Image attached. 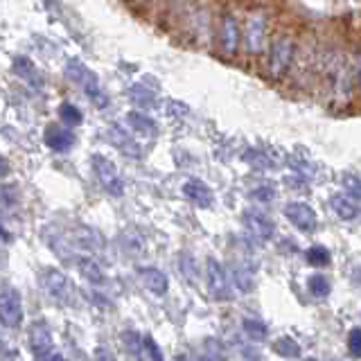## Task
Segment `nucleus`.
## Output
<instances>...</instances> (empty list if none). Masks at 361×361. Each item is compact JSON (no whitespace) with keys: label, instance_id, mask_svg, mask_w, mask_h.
<instances>
[{"label":"nucleus","instance_id":"nucleus-38","mask_svg":"<svg viewBox=\"0 0 361 361\" xmlns=\"http://www.w3.org/2000/svg\"><path fill=\"white\" fill-rule=\"evenodd\" d=\"M133 3H135V5H147L149 0H133Z\"/></svg>","mask_w":361,"mask_h":361},{"label":"nucleus","instance_id":"nucleus-1","mask_svg":"<svg viewBox=\"0 0 361 361\" xmlns=\"http://www.w3.org/2000/svg\"><path fill=\"white\" fill-rule=\"evenodd\" d=\"M321 77L330 102L334 106H345L353 97L355 86V71L350 68L343 52L327 50L321 59Z\"/></svg>","mask_w":361,"mask_h":361},{"label":"nucleus","instance_id":"nucleus-20","mask_svg":"<svg viewBox=\"0 0 361 361\" xmlns=\"http://www.w3.org/2000/svg\"><path fill=\"white\" fill-rule=\"evenodd\" d=\"M127 122H129V127L133 131H138V133H145V135H154L156 133V122L149 116L140 113V111H131L127 116Z\"/></svg>","mask_w":361,"mask_h":361},{"label":"nucleus","instance_id":"nucleus-7","mask_svg":"<svg viewBox=\"0 0 361 361\" xmlns=\"http://www.w3.org/2000/svg\"><path fill=\"white\" fill-rule=\"evenodd\" d=\"M206 282H208V291L212 293V298H217V300L233 298L231 278L226 274V269L221 267V262H217L214 257L206 259Z\"/></svg>","mask_w":361,"mask_h":361},{"label":"nucleus","instance_id":"nucleus-22","mask_svg":"<svg viewBox=\"0 0 361 361\" xmlns=\"http://www.w3.org/2000/svg\"><path fill=\"white\" fill-rule=\"evenodd\" d=\"M59 118L63 120V124H68V127H79V124L84 122L82 111H79L75 104H71V102H63L59 106Z\"/></svg>","mask_w":361,"mask_h":361},{"label":"nucleus","instance_id":"nucleus-28","mask_svg":"<svg viewBox=\"0 0 361 361\" xmlns=\"http://www.w3.org/2000/svg\"><path fill=\"white\" fill-rule=\"evenodd\" d=\"M307 262L312 267H327L330 264V251L325 246H312L307 248Z\"/></svg>","mask_w":361,"mask_h":361},{"label":"nucleus","instance_id":"nucleus-10","mask_svg":"<svg viewBox=\"0 0 361 361\" xmlns=\"http://www.w3.org/2000/svg\"><path fill=\"white\" fill-rule=\"evenodd\" d=\"M43 287H45V291H48L56 302L73 305V300H75V287H73V282L61 274V271H56V269L45 271Z\"/></svg>","mask_w":361,"mask_h":361},{"label":"nucleus","instance_id":"nucleus-18","mask_svg":"<svg viewBox=\"0 0 361 361\" xmlns=\"http://www.w3.org/2000/svg\"><path fill=\"white\" fill-rule=\"evenodd\" d=\"M14 73H16V77L25 79V82L32 84V86H41L43 84L41 73L37 71V66L32 63V59H27V56H23V54L14 59Z\"/></svg>","mask_w":361,"mask_h":361},{"label":"nucleus","instance_id":"nucleus-2","mask_svg":"<svg viewBox=\"0 0 361 361\" xmlns=\"http://www.w3.org/2000/svg\"><path fill=\"white\" fill-rule=\"evenodd\" d=\"M296 63V39L291 34L282 32L271 41L269 56H267V73L274 82L285 79L291 71V66Z\"/></svg>","mask_w":361,"mask_h":361},{"label":"nucleus","instance_id":"nucleus-27","mask_svg":"<svg viewBox=\"0 0 361 361\" xmlns=\"http://www.w3.org/2000/svg\"><path fill=\"white\" fill-rule=\"evenodd\" d=\"M233 280H235V285L240 287V291H244V293H248L253 289V274L248 269H244L242 264L240 267H235V271H233Z\"/></svg>","mask_w":361,"mask_h":361},{"label":"nucleus","instance_id":"nucleus-4","mask_svg":"<svg viewBox=\"0 0 361 361\" xmlns=\"http://www.w3.org/2000/svg\"><path fill=\"white\" fill-rule=\"evenodd\" d=\"M0 323L7 330H18L23 323L20 293L11 285H7V282H0Z\"/></svg>","mask_w":361,"mask_h":361},{"label":"nucleus","instance_id":"nucleus-6","mask_svg":"<svg viewBox=\"0 0 361 361\" xmlns=\"http://www.w3.org/2000/svg\"><path fill=\"white\" fill-rule=\"evenodd\" d=\"M242 41H244V48H246L248 56L262 54L264 45H267V18L262 14H251L246 18Z\"/></svg>","mask_w":361,"mask_h":361},{"label":"nucleus","instance_id":"nucleus-17","mask_svg":"<svg viewBox=\"0 0 361 361\" xmlns=\"http://www.w3.org/2000/svg\"><path fill=\"white\" fill-rule=\"evenodd\" d=\"M71 242H75L77 246L86 248V251H99L102 246H104V240L99 237V233H95L93 228H86V226H79L75 231V235L71 237Z\"/></svg>","mask_w":361,"mask_h":361},{"label":"nucleus","instance_id":"nucleus-33","mask_svg":"<svg viewBox=\"0 0 361 361\" xmlns=\"http://www.w3.org/2000/svg\"><path fill=\"white\" fill-rule=\"evenodd\" d=\"M348 348L355 357H361V327H355L348 336Z\"/></svg>","mask_w":361,"mask_h":361},{"label":"nucleus","instance_id":"nucleus-13","mask_svg":"<svg viewBox=\"0 0 361 361\" xmlns=\"http://www.w3.org/2000/svg\"><path fill=\"white\" fill-rule=\"evenodd\" d=\"M43 140L52 152L63 154L75 145V133L71 129L61 127V124H48V127H45V133H43Z\"/></svg>","mask_w":361,"mask_h":361},{"label":"nucleus","instance_id":"nucleus-3","mask_svg":"<svg viewBox=\"0 0 361 361\" xmlns=\"http://www.w3.org/2000/svg\"><path fill=\"white\" fill-rule=\"evenodd\" d=\"M63 73H66V77L71 79L73 84L82 86V90L86 93V97H88L90 102H93L95 106L104 109V106L109 104V95L99 88V82H97L95 73H93V71H88V68H86L82 61H77V59L68 61Z\"/></svg>","mask_w":361,"mask_h":361},{"label":"nucleus","instance_id":"nucleus-26","mask_svg":"<svg viewBox=\"0 0 361 361\" xmlns=\"http://www.w3.org/2000/svg\"><path fill=\"white\" fill-rule=\"evenodd\" d=\"M244 332L253 338V341H264L267 338V334H269V330H267V325L262 323V321H257V319H246L244 323Z\"/></svg>","mask_w":361,"mask_h":361},{"label":"nucleus","instance_id":"nucleus-37","mask_svg":"<svg viewBox=\"0 0 361 361\" xmlns=\"http://www.w3.org/2000/svg\"><path fill=\"white\" fill-rule=\"evenodd\" d=\"M43 3H45V7H48V9H56L61 0H43Z\"/></svg>","mask_w":361,"mask_h":361},{"label":"nucleus","instance_id":"nucleus-5","mask_svg":"<svg viewBox=\"0 0 361 361\" xmlns=\"http://www.w3.org/2000/svg\"><path fill=\"white\" fill-rule=\"evenodd\" d=\"M27 341H30L32 355L37 359H61V355L52 353L54 338H52V332L45 321H34L27 327Z\"/></svg>","mask_w":361,"mask_h":361},{"label":"nucleus","instance_id":"nucleus-12","mask_svg":"<svg viewBox=\"0 0 361 361\" xmlns=\"http://www.w3.org/2000/svg\"><path fill=\"white\" fill-rule=\"evenodd\" d=\"M244 226H246V231L259 242H269L271 237L276 235L274 221H271L264 212H257V210H246L244 212Z\"/></svg>","mask_w":361,"mask_h":361},{"label":"nucleus","instance_id":"nucleus-25","mask_svg":"<svg viewBox=\"0 0 361 361\" xmlns=\"http://www.w3.org/2000/svg\"><path fill=\"white\" fill-rule=\"evenodd\" d=\"M129 97L135 102L138 106H154V93L149 88H145L142 84H135L129 88Z\"/></svg>","mask_w":361,"mask_h":361},{"label":"nucleus","instance_id":"nucleus-30","mask_svg":"<svg viewBox=\"0 0 361 361\" xmlns=\"http://www.w3.org/2000/svg\"><path fill=\"white\" fill-rule=\"evenodd\" d=\"M142 359H154V361H161L163 359V353H161V348L156 345V341L152 336H145L142 338V348H140V355Z\"/></svg>","mask_w":361,"mask_h":361},{"label":"nucleus","instance_id":"nucleus-15","mask_svg":"<svg viewBox=\"0 0 361 361\" xmlns=\"http://www.w3.org/2000/svg\"><path fill=\"white\" fill-rule=\"evenodd\" d=\"M106 138H109L113 145H116L124 156H131V158H140V156H142L140 145L135 142L122 127H118V124H111L109 131H106Z\"/></svg>","mask_w":361,"mask_h":361},{"label":"nucleus","instance_id":"nucleus-23","mask_svg":"<svg viewBox=\"0 0 361 361\" xmlns=\"http://www.w3.org/2000/svg\"><path fill=\"white\" fill-rule=\"evenodd\" d=\"M274 350H276L278 355L287 357V359L300 357V348H298V343L293 341L291 336H282V338H278V341H276V345H274Z\"/></svg>","mask_w":361,"mask_h":361},{"label":"nucleus","instance_id":"nucleus-31","mask_svg":"<svg viewBox=\"0 0 361 361\" xmlns=\"http://www.w3.org/2000/svg\"><path fill=\"white\" fill-rule=\"evenodd\" d=\"M343 188L348 192V197L361 199V178H357V176H343Z\"/></svg>","mask_w":361,"mask_h":361},{"label":"nucleus","instance_id":"nucleus-34","mask_svg":"<svg viewBox=\"0 0 361 361\" xmlns=\"http://www.w3.org/2000/svg\"><path fill=\"white\" fill-rule=\"evenodd\" d=\"M355 84L359 86V90H361V52H357V56H355Z\"/></svg>","mask_w":361,"mask_h":361},{"label":"nucleus","instance_id":"nucleus-9","mask_svg":"<svg viewBox=\"0 0 361 361\" xmlns=\"http://www.w3.org/2000/svg\"><path fill=\"white\" fill-rule=\"evenodd\" d=\"M93 169H95V176L99 180V185L104 188L109 195H113V197H120L122 195V192H124V183H122V178L118 174L116 165H113L106 156L95 154L93 156Z\"/></svg>","mask_w":361,"mask_h":361},{"label":"nucleus","instance_id":"nucleus-8","mask_svg":"<svg viewBox=\"0 0 361 361\" xmlns=\"http://www.w3.org/2000/svg\"><path fill=\"white\" fill-rule=\"evenodd\" d=\"M240 41H242L240 23H237L233 14H224L219 20V48L226 59H235L237 52H240Z\"/></svg>","mask_w":361,"mask_h":361},{"label":"nucleus","instance_id":"nucleus-21","mask_svg":"<svg viewBox=\"0 0 361 361\" xmlns=\"http://www.w3.org/2000/svg\"><path fill=\"white\" fill-rule=\"evenodd\" d=\"M332 208H334V212L341 217L343 221H353L357 214H359V210H357V206H355V201H353V197H332Z\"/></svg>","mask_w":361,"mask_h":361},{"label":"nucleus","instance_id":"nucleus-16","mask_svg":"<svg viewBox=\"0 0 361 361\" xmlns=\"http://www.w3.org/2000/svg\"><path fill=\"white\" fill-rule=\"evenodd\" d=\"M183 195L199 208H210L212 206V192L206 183H201L197 178H190L183 183Z\"/></svg>","mask_w":361,"mask_h":361},{"label":"nucleus","instance_id":"nucleus-14","mask_svg":"<svg viewBox=\"0 0 361 361\" xmlns=\"http://www.w3.org/2000/svg\"><path fill=\"white\" fill-rule=\"evenodd\" d=\"M138 278L142 282V287L147 291H152L154 296H165L167 289H169L167 276L163 274L161 269H156V267H140L138 269Z\"/></svg>","mask_w":361,"mask_h":361},{"label":"nucleus","instance_id":"nucleus-19","mask_svg":"<svg viewBox=\"0 0 361 361\" xmlns=\"http://www.w3.org/2000/svg\"><path fill=\"white\" fill-rule=\"evenodd\" d=\"M77 269L90 285H102V282H104V274H102L99 264L93 257H77Z\"/></svg>","mask_w":361,"mask_h":361},{"label":"nucleus","instance_id":"nucleus-11","mask_svg":"<svg viewBox=\"0 0 361 361\" xmlns=\"http://www.w3.org/2000/svg\"><path fill=\"white\" fill-rule=\"evenodd\" d=\"M285 217L302 233H314L316 226H319L316 212L307 206V203H300V201H293L289 206H285Z\"/></svg>","mask_w":361,"mask_h":361},{"label":"nucleus","instance_id":"nucleus-29","mask_svg":"<svg viewBox=\"0 0 361 361\" xmlns=\"http://www.w3.org/2000/svg\"><path fill=\"white\" fill-rule=\"evenodd\" d=\"M120 338H122L124 348H127L131 355H135V357L140 355V348H142V338H145V336H140L135 330H124Z\"/></svg>","mask_w":361,"mask_h":361},{"label":"nucleus","instance_id":"nucleus-24","mask_svg":"<svg viewBox=\"0 0 361 361\" xmlns=\"http://www.w3.org/2000/svg\"><path fill=\"white\" fill-rule=\"evenodd\" d=\"M307 289L312 296L316 298H325L327 293H330V282H327V278L323 274H316L307 280Z\"/></svg>","mask_w":361,"mask_h":361},{"label":"nucleus","instance_id":"nucleus-36","mask_svg":"<svg viewBox=\"0 0 361 361\" xmlns=\"http://www.w3.org/2000/svg\"><path fill=\"white\" fill-rule=\"evenodd\" d=\"M0 240H3V242H9L11 240V235H9V231L5 228V226H0Z\"/></svg>","mask_w":361,"mask_h":361},{"label":"nucleus","instance_id":"nucleus-35","mask_svg":"<svg viewBox=\"0 0 361 361\" xmlns=\"http://www.w3.org/2000/svg\"><path fill=\"white\" fill-rule=\"evenodd\" d=\"M9 174V163H7V158L0 156V178L7 176Z\"/></svg>","mask_w":361,"mask_h":361},{"label":"nucleus","instance_id":"nucleus-32","mask_svg":"<svg viewBox=\"0 0 361 361\" xmlns=\"http://www.w3.org/2000/svg\"><path fill=\"white\" fill-rule=\"evenodd\" d=\"M178 267H180V271H183V276H188V278H195V276H197L195 259H192V255H190V253H180Z\"/></svg>","mask_w":361,"mask_h":361}]
</instances>
